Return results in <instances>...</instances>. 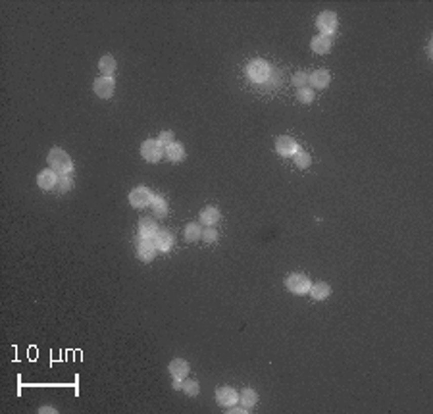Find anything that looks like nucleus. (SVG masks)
Wrapping results in <instances>:
<instances>
[{"mask_svg":"<svg viewBox=\"0 0 433 414\" xmlns=\"http://www.w3.org/2000/svg\"><path fill=\"white\" fill-rule=\"evenodd\" d=\"M279 83H281V73H278V71H271V76H269V79L264 83V85L268 87V89H273V87H278Z\"/></svg>","mask_w":433,"mask_h":414,"instance_id":"31","label":"nucleus"},{"mask_svg":"<svg viewBox=\"0 0 433 414\" xmlns=\"http://www.w3.org/2000/svg\"><path fill=\"white\" fill-rule=\"evenodd\" d=\"M220 216L221 214L216 206H206V208L201 212V221L202 223H206V225H214V223L220 221Z\"/></svg>","mask_w":433,"mask_h":414,"instance_id":"19","label":"nucleus"},{"mask_svg":"<svg viewBox=\"0 0 433 414\" xmlns=\"http://www.w3.org/2000/svg\"><path fill=\"white\" fill-rule=\"evenodd\" d=\"M150 206H152V210L156 216H166V214H168V202H166V199L160 197V195H152Z\"/></svg>","mask_w":433,"mask_h":414,"instance_id":"22","label":"nucleus"},{"mask_svg":"<svg viewBox=\"0 0 433 414\" xmlns=\"http://www.w3.org/2000/svg\"><path fill=\"white\" fill-rule=\"evenodd\" d=\"M337 16L333 12H322L316 19V25L320 29V33L322 35H326V37H331L333 33L337 31Z\"/></svg>","mask_w":433,"mask_h":414,"instance_id":"5","label":"nucleus"},{"mask_svg":"<svg viewBox=\"0 0 433 414\" xmlns=\"http://www.w3.org/2000/svg\"><path fill=\"white\" fill-rule=\"evenodd\" d=\"M310 48H312L316 54H327V52L331 50V37H326V35H318V37L312 39Z\"/></svg>","mask_w":433,"mask_h":414,"instance_id":"16","label":"nucleus"},{"mask_svg":"<svg viewBox=\"0 0 433 414\" xmlns=\"http://www.w3.org/2000/svg\"><path fill=\"white\" fill-rule=\"evenodd\" d=\"M93 89H95L96 96H100V98H110V96L114 95V89H115L114 77H98L95 83H93Z\"/></svg>","mask_w":433,"mask_h":414,"instance_id":"8","label":"nucleus"},{"mask_svg":"<svg viewBox=\"0 0 433 414\" xmlns=\"http://www.w3.org/2000/svg\"><path fill=\"white\" fill-rule=\"evenodd\" d=\"M181 391L183 393H187L189 397H196L199 395V384L194 382V380H183V385H181Z\"/></svg>","mask_w":433,"mask_h":414,"instance_id":"27","label":"nucleus"},{"mask_svg":"<svg viewBox=\"0 0 433 414\" xmlns=\"http://www.w3.org/2000/svg\"><path fill=\"white\" fill-rule=\"evenodd\" d=\"M239 401H241V404H243V406L252 408L254 404L258 403V393H256L254 389H249V387H247V389H243V391L239 393Z\"/></svg>","mask_w":433,"mask_h":414,"instance_id":"21","label":"nucleus"},{"mask_svg":"<svg viewBox=\"0 0 433 414\" xmlns=\"http://www.w3.org/2000/svg\"><path fill=\"white\" fill-rule=\"evenodd\" d=\"M37 183H38V187H41V189H45V191L54 189V187H56V183H58V172H54L52 168L43 170V172L38 173Z\"/></svg>","mask_w":433,"mask_h":414,"instance_id":"12","label":"nucleus"},{"mask_svg":"<svg viewBox=\"0 0 433 414\" xmlns=\"http://www.w3.org/2000/svg\"><path fill=\"white\" fill-rule=\"evenodd\" d=\"M48 166L58 173H71L73 172V162L69 158V154L64 153L62 148L54 146L50 153H48Z\"/></svg>","mask_w":433,"mask_h":414,"instance_id":"1","label":"nucleus"},{"mask_svg":"<svg viewBox=\"0 0 433 414\" xmlns=\"http://www.w3.org/2000/svg\"><path fill=\"white\" fill-rule=\"evenodd\" d=\"M202 237V228L199 223H187V228H185V239L189 241V243H194V241H199Z\"/></svg>","mask_w":433,"mask_h":414,"instance_id":"24","label":"nucleus"},{"mask_svg":"<svg viewBox=\"0 0 433 414\" xmlns=\"http://www.w3.org/2000/svg\"><path fill=\"white\" fill-rule=\"evenodd\" d=\"M275 150L281 156H295L298 153V144L293 137H278L275 141Z\"/></svg>","mask_w":433,"mask_h":414,"instance_id":"9","label":"nucleus"},{"mask_svg":"<svg viewBox=\"0 0 433 414\" xmlns=\"http://www.w3.org/2000/svg\"><path fill=\"white\" fill-rule=\"evenodd\" d=\"M310 164H312V158H310V154H308V153H304V150H298V153L295 154V166H297V168H300V170H306Z\"/></svg>","mask_w":433,"mask_h":414,"instance_id":"25","label":"nucleus"},{"mask_svg":"<svg viewBox=\"0 0 433 414\" xmlns=\"http://www.w3.org/2000/svg\"><path fill=\"white\" fill-rule=\"evenodd\" d=\"M216 401L221 406H233V404L239 401V391H235L233 387H220L216 391Z\"/></svg>","mask_w":433,"mask_h":414,"instance_id":"10","label":"nucleus"},{"mask_svg":"<svg viewBox=\"0 0 433 414\" xmlns=\"http://www.w3.org/2000/svg\"><path fill=\"white\" fill-rule=\"evenodd\" d=\"M170 374L175 378V380H185L187 374H189V362L183 360V358H175L170 362Z\"/></svg>","mask_w":433,"mask_h":414,"instance_id":"14","label":"nucleus"},{"mask_svg":"<svg viewBox=\"0 0 433 414\" xmlns=\"http://www.w3.org/2000/svg\"><path fill=\"white\" fill-rule=\"evenodd\" d=\"M38 412L41 414H45V412H56V408H52V406H43V408H38Z\"/></svg>","mask_w":433,"mask_h":414,"instance_id":"33","label":"nucleus"},{"mask_svg":"<svg viewBox=\"0 0 433 414\" xmlns=\"http://www.w3.org/2000/svg\"><path fill=\"white\" fill-rule=\"evenodd\" d=\"M164 153H166V148L160 144L158 139H148V141H144V143L141 144V156L150 164L160 162Z\"/></svg>","mask_w":433,"mask_h":414,"instance_id":"3","label":"nucleus"},{"mask_svg":"<svg viewBox=\"0 0 433 414\" xmlns=\"http://www.w3.org/2000/svg\"><path fill=\"white\" fill-rule=\"evenodd\" d=\"M152 201V191L148 189V187H135L133 191L129 193V202H131V206L135 208H144V206H148Z\"/></svg>","mask_w":433,"mask_h":414,"instance_id":"6","label":"nucleus"},{"mask_svg":"<svg viewBox=\"0 0 433 414\" xmlns=\"http://www.w3.org/2000/svg\"><path fill=\"white\" fill-rule=\"evenodd\" d=\"M269 76H271V67L262 58L252 60L249 66H247V77H249L250 81H254V83H266L269 79Z\"/></svg>","mask_w":433,"mask_h":414,"instance_id":"2","label":"nucleus"},{"mask_svg":"<svg viewBox=\"0 0 433 414\" xmlns=\"http://www.w3.org/2000/svg\"><path fill=\"white\" fill-rule=\"evenodd\" d=\"M158 141H160V144H162L164 148H166L168 144L173 143V131H162V133H160V137H158Z\"/></svg>","mask_w":433,"mask_h":414,"instance_id":"30","label":"nucleus"},{"mask_svg":"<svg viewBox=\"0 0 433 414\" xmlns=\"http://www.w3.org/2000/svg\"><path fill=\"white\" fill-rule=\"evenodd\" d=\"M137 256L143 262H150L156 256V247H154V239H148V237H141L137 239Z\"/></svg>","mask_w":433,"mask_h":414,"instance_id":"7","label":"nucleus"},{"mask_svg":"<svg viewBox=\"0 0 433 414\" xmlns=\"http://www.w3.org/2000/svg\"><path fill=\"white\" fill-rule=\"evenodd\" d=\"M115 67H117V64H115V58L112 56V54H106V56H102L100 58V62H98V69L102 71V77H112L115 71Z\"/></svg>","mask_w":433,"mask_h":414,"instance_id":"17","label":"nucleus"},{"mask_svg":"<svg viewBox=\"0 0 433 414\" xmlns=\"http://www.w3.org/2000/svg\"><path fill=\"white\" fill-rule=\"evenodd\" d=\"M202 239L206 241V243H214V241L218 239V231L214 230V228H208V230H204L202 231Z\"/></svg>","mask_w":433,"mask_h":414,"instance_id":"29","label":"nucleus"},{"mask_svg":"<svg viewBox=\"0 0 433 414\" xmlns=\"http://www.w3.org/2000/svg\"><path fill=\"white\" fill-rule=\"evenodd\" d=\"M166 156L170 158V162H179V160H183V156H185L183 144L175 143V141H173L172 144H168V146H166Z\"/></svg>","mask_w":433,"mask_h":414,"instance_id":"20","label":"nucleus"},{"mask_svg":"<svg viewBox=\"0 0 433 414\" xmlns=\"http://www.w3.org/2000/svg\"><path fill=\"white\" fill-rule=\"evenodd\" d=\"M297 98L302 102V104H310L314 100V91L310 87H300L297 91Z\"/></svg>","mask_w":433,"mask_h":414,"instance_id":"26","label":"nucleus"},{"mask_svg":"<svg viewBox=\"0 0 433 414\" xmlns=\"http://www.w3.org/2000/svg\"><path fill=\"white\" fill-rule=\"evenodd\" d=\"M314 300H326L329 295H331V287L329 283H324V281H318V283H312L310 285V291H308Z\"/></svg>","mask_w":433,"mask_h":414,"instance_id":"15","label":"nucleus"},{"mask_svg":"<svg viewBox=\"0 0 433 414\" xmlns=\"http://www.w3.org/2000/svg\"><path fill=\"white\" fill-rule=\"evenodd\" d=\"M308 83V73H304V71H298V73H295L293 76V85L295 87H304Z\"/></svg>","mask_w":433,"mask_h":414,"instance_id":"28","label":"nucleus"},{"mask_svg":"<svg viewBox=\"0 0 433 414\" xmlns=\"http://www.w3.org/2000/svg\"><path fill=\"white\" fill-rule=\"evenodd\" d=\"M54 189H56L58 193H67L73 189V179L69 177V173H60V175H58V183Z\"/></svg>","mask_w":433,"mask_h":414,"instance_id":"23","label":"nucleus"},{"mask_svg":"<svg viewBox=\"0 0 433 414\" xmlns=\"http://www.w3.org/2000/svg\"><path fill=\"white\" fill-rule=\"evenodd\" d=\"M329 81H331V76H329L327 69H316V71H312L308 76V83L312 87H316V89H326L329 85Z\"/></svg>","mask_w":433,"mask_h":414,"instance_id":"13","label":"nucleus"},{"mask_svg":"<svg viewBox=\"0 0 433 414\" xmlns=\"http://www.w3.org/2000/svg\"><path fill=\"white\" fill-rule=\"evenodd\" d=\"M158 233V225L152 218H144L141 223H139V235L141 237H148V239H154V235Z\"/></svg>","mask_w":433,"mask_h":414,"instance_id":"18","label":"nucleus"},{"mask_svg":"<svg viewBox=\"0 0 433 414\" xmlns=\"http://www.w3.org/2000/svg\"><path fill=\"white\" fill-rule=\"evenodd\" d=\"M181 385H183V380H175V378H173V389H177V391H179V389H181Z\"/></svg>","mask_w":433,"mask_h":414,"instance_id":"34","label":"nucleus"},{"mask_svg":"<svg viewBox=\"0 0 433 414\" xmlns=\"http://www.w3.org/2000/svg\"><path fill=\"white\" fill-rule=\"evenodd\" d=\"M173 241H175V237H173L172 231L158 230V233L154 235V247H156V250L166 252V250H170L173 247Z\"/></svg>","mask_w":433,"mask_h":414,"instance_id":"11","label":"nucleus"},{"mask_svg":"<svg viewBox=\"0 0 433 414\" xmlns=\"http://www.w3.org/2000/svg\"><path fill=\"white\" fill-rule=\"evenodd\" d=\"M249 410H250V408H247V406H235V404H233V406H231V408H227L225 412H229V414H247Z\"/></svg>","mask_w":433,"mask_h":414,"instance_id":"32","label":"nucleus"},{"mask_svg":"<svg viewBox=\"0 0 433 414\" xmlns=\"http://www.w3.org/2000/svg\"><path fill=\"white\" fill-rule=\"evenodd\" d=\"M285 285L291 293H295V295H306L308 291H310V279L304 276V274H291L287 279H285Z\"/></svg>","mask_w":433,"mask_h":414,"instance_id":"4","label":"nucleus"}]
</instances>
